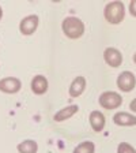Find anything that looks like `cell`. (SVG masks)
Wrapping results in <instances>:
<instances>
[{
	"instance_id": "2",
	"label": "cell",
	"mask_w": 136,
	"mask_h": 153,
	"mask_svg": "<svg viewBox=\"0 0 136 153\" xmlns=\"http://www.w3.org/2000/svg\"><path fill=\"white\" fill-rule=\"evenodd\" d=\"M61 29L68 38L76 40L82 37L85 33V23L76 16H67L61 23Z\"/></svg>"
},
{
	"instance_id": "14",
	"label": "cell",
	"mask_w": 136,
	"mask_h": 153,
	"mask_svg": "<svg viewBox=\"0 0 136 153\" xmlns=\"http://www.w3.org/2000/svg\"><path fill=\"white\" fill-rule=\"evenodd\" d=\"M94 152H95V145L91 141H85V142L79 143L74 149V153H94Z\"/></svg>"
},
{
	"instance_id": "6",
	"label": "cell",
	"mask_w": 136,
	"mask_h": 153,
	"mask_svg": "<svg viewBox=\"0 0 136 153\" xmlns=\"http://www.w3.org/2000/svg\"><path fill=\"white\" fill-rule=\"evenodd\" d=\"M22 89V82L15 76H7L0 79V92L7 94H14Z\"/></svg>"
},
{
	"instance_id": "9",
	"label": "cell",
	"mask_w": 136,
	"mask_h": 153,
	"mask_svg": "<svg viewBox=\"0 0 136 153\" xmlns=\"http://www.w3.org/2000/svg\"><path fill=\"white\" fill-rule=\"evenodd\" d=\"M113 122L117 126H136V116L128 112H116L113 116Z\"/></svg>"
},
{
	"instance_id": "7",
	"label": "cell",
	"mask_w": 136,
	"mask_h": 153,
	"mask_svg": "<svg viewBox=\"0 0 136 153\" xmlns=\"http://www.w3.org/2000/svg\"><path fill=\"white\" fill-rule=\"evenodd\" d=\"M104 60L106 62V64L113 68H117L123 64V55L118 51L117 48H106L104 51Z\"/></svg>"
},
{
	"instance_id": "1",
	"label": "cell",
	"mask_w": 136,
	"mask_h": 153,
	"mask_svg": "<svg viewBox=\"0 0 136 153\" xmlns=\"http://www.w3.org/2000/svg\"><path fill=\"white\" fill-rule=\"evenodd\" d=\"M104 16L112 25H118L125 18V7L123 1H110L105 6Z\"/></svg>"
},
{
	"instance_id": "13",
	"label": "cell",
	"mask_w": 136,
	"mask_h": 153,
	"mask_svg": "<svg viewBox=\"0 0 136 153\" xmlns=\"http://www.w3.org/2000/svg\"><path fill=\"white\" fill-rule=\"evenodd\" d=\"M37 150H38V143L33 140H25L18 145L19 153H37Z\"/></svg>"
},
{
	"instance_id": "15",
	"label": "cell",
	"mask_w": 136,
	"mask_h": 153,
	"mask_svg": "<svg viewBox=\"0 0 136 153\" xmlns=\"http://www.w3.org/2000/svg\"><path fill=\"white\" fill-rule=\"evenodd\" d=\"M117 153H136V149L127 142H121L117 148Z\"/></svg>"
},
{
	"instance_id": "18",
	"label": "cell",
	"mask_w": 136,
	"mask_h": 153,
	"mask_svg": "<svg viewBox=\"0 0 136 153\" xmlns=\"http://www.w3.org/2000/svg\"><path fill=\"white\" fill-rule=\"evenodd\" d=\"M1 18H3V8L0 7V21H1Z\"/></svg>"
},
{
	"instance_id": "12",
	"label": "cell",
	"mask_w": 136,
	"mask_h": 153,
	"mask_svg": "<svg viewBox=\"0 0 136 153\" xmlns=\"http://www.w3.org/2000/svg\"><path fill=\"white\" fill-rule=\"evenodd\" d=\"M86 89V78L85 76H76L70 85V96L71 97H79Z\"/></svg>"
},
{
	"instance_id": "16",
	"label": "cell",
	"mask_w": 136,
	"mask_h": 153,
	"mask_svg": "<svg viewBox=\"0 0 136 153\" xmlns=\"http://www.w3.org/2000/svg\"><path fill=\"white\" fill-rule=\"evenodd\" d=\"M129 14L132 16H136V0H132L129 3Z\"/></svg>"
},
{
	"instance_id": "17",
	"label": "cell",
	"mask_w": 136,
	"mask_h": 153,
	"mask_svg": "<svg viewBox=\"0 0 136 153\" xmlns=\"http://www.w3.org/2000/svg\"><path fill=\"white\" fill-rule=\"evenodd\" d=\"M129 109L132 112H136V99H133L132 101H131V104H129Z\"/></svg>"
},
{
	"instance_id": "8",
	"label": "cell",
	"mask_w": 136,
	"mask_h": 153,
	"mask_svg": "<svg viewBox=\"0 0 136 153\" xmlns=\"http://www.w3.org/2000/svg\"><path fill=\"white\" fill-rule=\"evenodd\" d=\"M90 126L95 133H101L105 128V124H106V119H105V115L101 111H93L90 114Z\"/></svg>"
},
{
	"instance_id": "11",
	"label": "cell",
	"mask_w": 136,
	"mask_h": 153,
	"mask_svg": "<svg viewBox=\"0 0 136 153\" xmlns=\"http://www.w3.org/2000/svg\"><path fill=\"white\" fill-rule=\"evenodd\" d=\"M78 111H79V105H76V104L68 105L65 108L57 111V114H54L53 119H54V122H64V120H67V119L72 118Z\"/></svg>"
},
{
	"instance_id": "5",
	"label": "cell",
	"mask_w": 136,
	"mask_h": 153,
	"mask_svg": "<svg viewBox=\"0 0 136 153\" xmlns=\"http://www.w3.org/2000/svg\"><path fill=\"white\" fill-rule=\"evenodd\" d=\"M38 25H40V18L37 15H27L19 23V30L25 36H32L33 33L37 30Z\"/></svg>"
},
{
	"instance_id": "4",
	"label": "cell",
	"mask_w": 136,
	"mask_h": 153,
	"mask_svg": "<svg viewBox=\"0 0 136 153\" xmlns=\"http://www.w3.org/2000/svg\"><path fill=\"white\" fill-rule=\"evenodd\" d=\"M136 86V76L131 71H123L117 78V88L121 92L129 93L135 89Z\"/></svg>"
},
{
	"instance_id": "3",
	"label": "cell",
	"mask_w": 136,
	"mask_h": 153,
	"mask_svg": "<svg viewBox=\"0 0 136 153\" xmlns=\"http://www.w3.org/2000/svg\"><path fill=\"white\" fill-rule=\"evenodd\" d=\"M99 105L105 109H117L123 104V97L117 92H104L99 96Z\"/></svg>"
},
{
	"instance_id": "10",
	"label": "cell",
	"mask_w": 136,
	"mask_h": 153,
	"mask_svg": "<svg viewBox=\"0 0 136 153\" xmlns=\"http://www.w3.org/2000/svg\"><path fill=\"white\" fill-rule=\"evenodd\" d=\"M32 90L34 94H45L48 90V79L44 75H35L32 79Z\"/></svg>"
},
{
	"instance_id": "19",
	"label": "cell",
	"mask_w": 136,
	"mask_h": 153,
	"mask_svg": "<svg viewBox=\"0 0 136 153\" xmlns=\"http://www.w3.org/2000/svg\"><path fill=\"white\" fill-rule=\"evenodd\" d=\"M133 63H135V64H136V53H135V55H133Z\"/></svg>"
}]
</instances>
